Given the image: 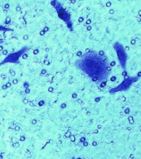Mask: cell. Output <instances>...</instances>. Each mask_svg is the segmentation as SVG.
<instances>
[{
    "label": "cell",
    "mask_w": 141,
    "mask_h": 159,
    "mask_svg": "<svg viewBox=\"0 0 141 159\" xmlns=\"http://www.w3.org/2000/svg\"><path fill=\"white\" fill-rule=\"evenodd\" d=\"M136 81H138V77H127L126 80H124V81L119 84V86L110 90V93L114 94L116 93V92H119V91H127L129 88L131 86V84Z\"/></svg>",
    "instance_id": "4"
},
{
    "label": "cell",
    "mask_w": 141,
    "mask_h": 159,
    "mask_svg": "<svg viewBox=\"0 0 141 159\" xmlns=\"http://www.w3.org/2000/svg\"><path fill=\"white\" fill-rule=\"evenodd\" d=\"M28 50H29V48H28V47H23L20 50L17 51L15 52L10 53L0 62V66H3L5 64H8V63H13V64L18 63L20 57L22 55H24Z\"/></svg>",
    "instance_id": "2"
},
{
    "label": "cell",
    "mask_w": 141,
    "mask_h": 159,
    "mask_svg": "<svg viewBox=\"0 0 141 159\" xmlns=\"http://www.w3.org/2000/svg\"><path fill=\"white\" fill-rule=\"evenodd\" d=\"M76 67L96 84H102L110 76V69L108 58L96 51H89L77 60Z\"/></svg>",
    "instance_id": "1"
},
{
    "label": "cell",
    "mask_w": 141,
    "mask_h": 159,
    "mask_svg": "<svg viewBox=\"0 0 141 159\" xmlns=\"http://www.w3.org/2000/svg\"><path fill=\"white\" fill-rule=\"evenodd\" d=\"M114 49L116 51V55L119 60L120 66L124 70L126 69V63H127V53H126L125 48L119 42H116L114 45Z\"/></svg>",
    "instance_id": "3"
},
{
    "label": "cell",
    "mask_w": 141,
    "mask_h": 159,
    "mask_svg": "<svg viewBox=\"0 0 141 159\" xmlns=\"http://www.w3.org/2000/svg\"><path fill=\"white\" fill-rule=\"evenodd\" d=\"M56 12H57V14H58V17H59L60 18L62 19V21H64V22H66L68 28H69L71 31H72V21H71V15L66 12V10L63 8L61 4H57V5H56Z\"/></svg>",
    "instance_id": "5"
},
{
    "label": "cell",
    "mask_w": 141,
    "mask_h": 159,
    "mask_svg": "<svg viewBox=\"0 0 141 159\" xmlns=\"http://www.w3.org/2000/svg\"><path fill=\"white\" fill-rule=\"evenodd\" d=\"M139 13H140V15H141V12H139Z\"/></svg>",
    "instance_id": "6"
}]
</instances>
